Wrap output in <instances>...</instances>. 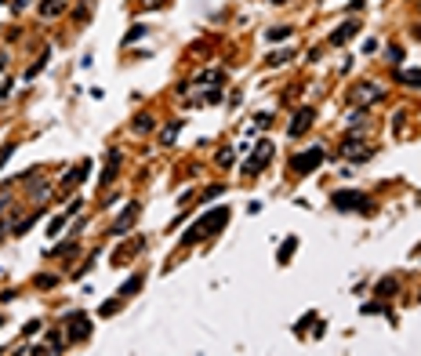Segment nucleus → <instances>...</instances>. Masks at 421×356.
Returning <instances> with one entry per match:
<instances>
[{
	"label": "nucleus",
	"mask_w": 421,
	"mask_h": 356,
	"mask_svg": "<svg viewBox=\"0 0 421 356\" xmlns=\"http://www.w3.org/2000/svg\"><path fill=\"white\" fill-rule=\"evenodd\" d=\"M225 218H229V211L225 207H218L215 215H207V218H200L196 222V229L185 236V244H193V240H200V236H210V233H218V225H225Z\"/></svg>",
	"instance_id": "1"
},
{
	"label": "nucleus",
	"mask_w": 421,
	"mask_h": 356,
	"mask_svg": "<svg viewBox=\"0 0 421 356\" xmlns=\"http://www.w3.org/2000/svg\"><path fill=\"white\" fill-rule=\"evenodd\" d=\"M116 167H120V153L113 149V153H109V167H106V182H113V178H116Z\"/></svg>",
	"instance_id": "13"
},
{
	"label": "nucleus",
	"mask_w": 421,
	"mask_h": 356,
	"mask_svg": "<svg viewBox=\"0 0 421 356\" xmlns=\"http://www.w3.org/2000/svg\"><path fill=\"white\" fill-rule=\"evenodd\" d=\"M287 58H290V51H276V55L269 58V66H280V62H287Z\"/></svg>",
	"instance_id": "22"
},
{
	"label": "nucleus",
	"mask_w": 421,
	"mask_h": 356,
	"mask_svg": "<svg viewBox=\"0 0 421 356\" xmlns=\"http://www.w3.org/2000/svg\"><path fill=\"white\" fill-rule=\"evenodd\" d=\"M66 320H69V331H66V342H83V338H88L91 334V320H88V316H83V312H73V316H66Z\"/></svg>",
	"instance_id": "2"
},
{
	"label": "nucleus",
	"mask_w": 421,
	"mask_h": 356,
	"mask_svg": "<svg viewBox=\"0 0 421 356\" xmlns=\"http://www.w3.org/2000/svg\"><path fill=\"white\" fill-rule=\"evenodd\" d=\"M135 128H138V131H149V128H153V120H149V116H138Z\"/></svg>",
	"instance_id": "23"
},
{
	"label": "nucleus",
	"mask_w": 421,
	"mask_h": 356,
	"mask_svg": "<svg viewBox=\"0 0 421 356\" xmlns=\"http://www.w3.org/2000/svg\"><path fill=\"white\" fill-rule=\"evenodd\" d=\"M399 80L407 88H421V69H410V73H399Z\"/></svg>",
	"instance_id": "12"
},
{
	"label": "nucleus",
	"mask_w": 421,
	"mask_h": 356,
	"mask_svg": "<svg viewBox=\"0 0 421 356\" xmlns=\"http://www.w3.org/2000/svg\"><path fill=\"white\" fill-rule=\"evenodd\" d=\"M399 291V284L392 280V276H389V280H382V284H377V295H396Z\"/></svg>",
	"instance_id": "14"
},
{
	"label": "nucleus",
	"mask_w": 421,
	"mask_h": 356,
	"mask_svg": "<svg viewBox=\"0 0 421 356\" xmlns=\"http://www.w3.org/2000/svg\"><path fill=\"white\" fill-rule=\"evenodd\" d=\"M36 284H40V287H55V284H58V276L44 273V276H36Z\"/></svg>",
	"instance_id": "16"
},
{
	"label": "nucleus",
	"mask_w": 421,
	"mask_h": 356,
	"mask_svg": "<svg viewBox=\"0 0 421 356\" xmlns=\"http://www.w3.org/2000/svg\"><path fill=\"white\" fill-rule=\"evenodd\" d=\"M356 29H360V22H342L338 29L330 33V44H345V40H349V36H352Z\"/></svg>",
	"instance_id": "7"
},
{
	"label": "nucleus",
	"mask_w": 421,
	"mask_h": 356,
	"mask_svg": "<svg viewBox=\"0 0 421 356\" xmlns=\"http://www.w3.org/2000/svg\"><path fill=\"white\" fill-rule=\"evenodd\" d=\"M283 36H290V26H280V29H272V33H269V40H283Z\"/></svg>",
	"instance_id": "17"
},
{
	"label": "nucleus",
	"mask_w": 421,
	"mask_h": 356,
	"mask_svg": "<svg viewBox=\"0 0 421 356\" xmlns=\"http://www.w3.org/2000/svg\"><path fill=\"white\" fill-rule=\"evenodd\" d=\"M309 124H312V109H298V113H294V120H290V135L309 131Z\"/></svg>",
	"instance_id": "5"
},
{
	"label": "nucleus",
	"mask_w": 421,
	"mask_h": 356,
	"mask_svg": "<svg viewBox=\"0 0 421 356\" xmlns=\"http://www.w3.org/2000/svg\"><path fill=\"white\" fill-rule=\"evenodd\" d=\"M11 153H15V145H11V142H8V145H0V167H4V160H8Z\"/></svg>",
	"instance_id": "21"
},
{
	"label": "nucleus",
	"mask_w": 421,
	"mask_h": 356,
	"mask_svg": "<svg viewBox=\"0 0 421 356\" xmlns=\"http://www.w3.org/2000/svg\"><path fill=\"white\" fill-rule=\"evenodd\" d=\"M142 33H145V26H135V29L128 33V36H123V44H131V40H138V36H142Z\"/></svg>",
	"instance_id": "19"
},
{
	"label": "nucleus",
	"mask_w": 421,
	"mask_h": 356,
	"mask_svg": "<svg viewBox=\"0 0 421 356\" xmlns=\"http://www.w3.org/2000/svg\"><path fill=\"white\" fill-rule=\"evenodd\" d=\"M290 251H294V240H287V244L280 247V262H287V255H290Z\"/></svg>",
	"instance_id": "24"
},
{
	"label": "nucleus",
	"mask_w": 421,
	"mask_h": 356,
	"mask_svg": "<svg viewBox=\"0 0 421 356\" xmlns=\"http://www.w3.org/2000/svg\"><path fill=\"white\" fill-rule=\"evenodd\" d=\"M135 218H138V204H131V207H128V215H123V218H120V222L113 225V233H128Z\"/></svg>",
	"instance_id": "10"
},
{
	"label": "nucleus",
	"mask_w": 421,
	"mask_h": 356,
	"mask_svg": "<svg viewBox=\"0 0 421 356\" xmlns=\"http://www.w3.org/2000/svg\"><path fill=\"white\" fill-rule=\"evenodd\" d=\"M417 36H421V29H417Z\"/></svg>",
	"instance_id": "26"
},
{
	"label": "nucleus",
	"mask_w": 421,
	"mask_h": 356,
	"mask_svg": "<svg viewBox=\"0 0 421 356\" xmlns=\"http://www.w3.org/2000/svg\"><path fill=\"white\" fill-rule=\"evenodd\" d=\"M352 98L356 102H374V98H382V88H377V84H360Z\"/></svg>",
	"instance_id": "8"
},
{
	"label": "nucleus",
	"mask_w": 421,
	"mask_h": 356,
	"mask_svg": "<svg viewBox=\"0 0 421 356\" xmlns=\"http://www.w3.org/2000/svg\"><path fill=\"white\" fill-rule=\"evenodd\" d=\"M269 156H272V145H265V142H262V145H258V153H255V160H250V164H243V171H247V175H255V171L269 160Z\"/></svg>",
	"instance_id": "6"
},
{
	"label": "nucleus",
	"mask_w": 421,
	"mask_h": 356,
	"mask_svg": "<svg viewBox=\"0 0 421 356\" xmlns=\"http://www.w3.org/2000/svg\"><path fill=\"white\" fill-rule=\"evenodd\" d=\"M229 164H233V149H222L218 153V167H229Z\"/></svg>",
	"instance_id": "18"
},
{
	"label": "nucleus",
	"mask_w": 421,
	"mask_h": 356,
	"mask_svg": "<svg viewBox=\"0 0 421 356\" xmlns=\"http://www.w3.org/2000/svg\"><path fill=\"white\" fill-rule=\"evenodd\" d=\"M66 8V0H44V8H40V15H44V18H51V15H58Z\"/></svg>",
	"instance_id": "11"
},
{
	"label": "nucleus",
	"mask_w": 421,
	"mask_h": 356,
	"mask_svg": "<svg viewBox=\"0 0 421 356\" xmlns=\"http://www.w3.org/2000/svg\"><path fill=\"white\" fill-rule=\"evenodd\" d=\"M175 135H178V124H171V128L163 131V145H171V142H175Z\"/></svg>",
	"instance_id": "20"
},
{
	"label": "nucleus",
	"mask_w": 421,
	"mask_h": 356,
	"mask_svg": "<svg viewBox=\"0 0 421 356\" xmlns=\"http://www.w3.org/2000/svg\"><path fill=\"white\" fill-rule=\"evenodd\" d=\"M138 287H142V276H131V280H128V284L120 287V295H135Z\"/></svg>",
	"instance_id": "15"
},
{
	"label": "nucleus",
	"mask_w": 421,
	"mask_h": 356,
	"mask_svg": "<svg viewBox=\"0 0 421 356\" xmlns=\"http://www.w3.org/2000/svg\"><path fill=\"white\" fill-rule=\"evenodd\" d=\"M389 62H403V51L399 48H389Z\"/></svg>",
	"instance_id": "25"
},
{
	"label": "nucleus",
	"mask_w": 421,
	"mask_h": 356,
	"mask_svg": "<svg viewBox=\"0 0 421 356\" xmlns=\"http://www.w3.org/2000/svg\"><path fill=\"white\" fill-rule=\"evenodd\" d=\"M334 207H342V211H349V207H363V211H370V204H367V196H363V193H338V196H334Z\"/></svg>",
	"instance_id": "4"
},
{
	"label": "nucleus",
	"mask_w": 421,
	"mask_h": 356,
	"mask_svg": "<svg viewBox=\"0 0 421 356\" xmlns=\"http://www.w3.org/2000/svg\"><path fill=\"white\" fill-rule=\"evenodd\" d=\"M320 160H323V149H309L302 156H294L290 167H294V175H309L312 167H320Z\"/></svg>",
	"instance_id": "3"
},
{
	"label": "nucleus",
	"mask_w": 421,
	"mask_h": 356,
	"mask_svg": "<svg viewBox=\"0 0 421 356\" xmlns=\"http://www.w3.org/2000/svg\"><path fill=\"white\" fill-rule=\"evenodd\" d=\"M345 156H356V160H367V156H370V149H363L360 145V138H345Z\"/></svg>",
	"instance_id": "9"
}]
</instances>
